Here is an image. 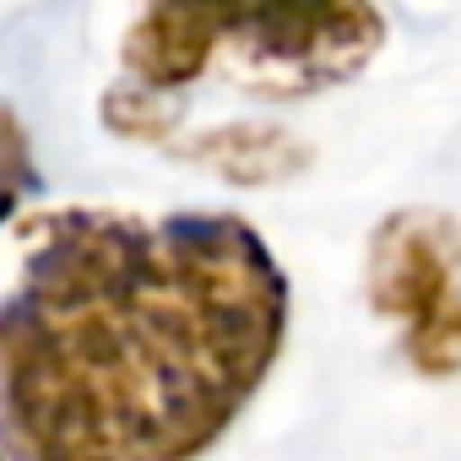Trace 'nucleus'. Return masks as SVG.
<instances>
[{
	"mask_svg": "<svg viewBox=\"0 0 461 461\" xmlns=\"http://www.w3.org/2000/svg\"><path fill=\"white\" fill-rule=\"evenodd\" d=\"M283 337L288 277L234 212L33 217L0 299V456L201 461Z\"/></svg>",
	"mask_w": 461,
	"mask_h": 461,
	"instance_id": "obj_1",
	"label": "nucleus"
},
{
	"mask_svg": "<svg viewBox=\"0 0 461 461\" xmlns=\"http://www.w3.org/2000/svg\"><path fill=\"white\" fill-rule=\"evenodd\" d=\"M380 44L375 0H141L120 39V87L168 98L228 66L261 98H310L353 82Z\"/></svg>",
	"mask_w": 461,
	"mask_h": 461,
	"instance_id": "obj_2",
	"label": "nucleus"
},
{
	"mask_svg": "<svg viewBox=\"0 0 461 461\" xmlns=\"http://www.w3.org/2000/svg\"><path fill=\"white\" fill-rule=\"evenodd\" d=\"M364 294L380 321L396 326L402 358L429 375H461V222L429 206L391 212L364 267Z\"/></svg>",
	"mask_w": 461,
	"mask_h": 461,
	"instance_id": "obj_3",
	"label": "nucleus"
},
{
	"mask_svg": "<svg viewBox=\"0 0 461 461\" xmlns=\"http://www.w3.org/2000/svg\"><path fill=\"white\" fill-rule=\"evenodd\" d=\"M33 185H39L33 141H28V131H23V120L0 104V222L23 206V195H33Z\"/></svg>",
	"mask_w": 461,
	"mask_h": 461,
	"instance_id": "obj_4",
	"label": "nucleus"
},
{
	"mask_svg": "<svg viewBox=\"0 0 461 461\" xmlns=\"http://www.w3.org/2000/svg\"><path fill=\"white\" fill-rule=\"evenodd\" d=\"M0 461H6V456H0Z\"/></svg>",
	"mask_w": 461,
	"mask_h": 461,
	"instance_id": "obj_5",
	"label": "nucleus"
}]
</instances>
